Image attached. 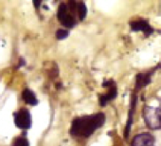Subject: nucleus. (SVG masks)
<instances>
[{
	"mask_svg": "<svg viewBox=\"0 0 161 146\" xmlns=\"http://www.w3.org/2000/svg\"><path fill=\"white\" fill-rule=\"evenodd\" d=\"M105 122V115L99 112L93 115L77 117L73 120L69 133L73 138H87Z\"/></svg>",
	"mask_w": 161,
	"mask_h": 146,
	"instance_id": "nucleus-1",
	"label": "nucleus"
},
{
	"mask_svg": "<svg viewBox=\"0 0 161 146\" xmlns=\"http://www.w3.org/2000/svg\"><path fill=\"white\" fill-rule=\"evenodd\" d=\"M142 116L146 125L152 130L161 129V108L150 105H144Z\"/></svg>",
	"mask_w": 161,
	"mask_h": 146,
	"instance_id": "nucleus-2",
	"label": "nucleus"
},
{
	"mask_svg": "<svg viewBox=\"0 0 161 146\" xmlns=\"http://www.w3.org/2000/svg\"><path fill=\"white\" fill-rule=\"evenodd\" d=\"M57 18L63 26L68 29L75 27V25L77 24L75 15L71 14V12L67 7V4L65 3H61L59 5L58 12H57Z\"/></svg>",
	"mask_w": 161,
	"mask_h": 146,
	"instance_id": "nucleus-3",
	"label": "nucleus"
},
{
	"mask_svg": "<svg viewBox=\"0 0 161 146\" xmlns=\"http://www.w3.org/2000/svg\"><path fill=\"white\" fill-rule=\"evenodd\" d=\"M103 87L107 88L108 91L104 94L100 95L99 97V103L102 107H104L107 104L115 100L118 96V87L116 85V82L113 80H106L103 83Z\"/></svg>",
	"mask_w": 161,
	"mask_h": 146,
	"instance_id": "nucleus-4",
	"label": "nucleus"
},
{
	"mask_svg": "<svg viewBox=\"0 0 161 146\" xmlns=\"http://www.w3.org/2000/svg\"><path fill=\"white\" fill-rule=\"evenodd\" d=\"M15 125L23 130H28L31 126V116L28 109L22 108L17 111L14 115Z\"/></svg>",
	"mask_w": 161,
	"mask_h": 146,
	"instance_id": "nucleus-5",
	"label": "nucleus"
},
{
	"mask_svg": "<svg viewBox=\"0 0 161 146\" xmlns=\"http://www.w3.org/2000/svg\"><path fill=\"white\" fill-rule=\"evenodd\" d=\"M157 69V66L153 67L152 69L146 71V72H141L138 73L136 76V85H135V91L134 92H137L138 90L142 89L143 87H147L148 85L151 84L152 82V77L153 75V73L155 72V70Z\"/></svg>",
	"mask_w": 161,
	"mask_h": 146,
	"instance_id": "nucleus-6",
	"label": "nucleus"
},
{
	"mask_svg": "<svg viewBox=\"0 0 161 146\" xmlns=\"http://www.w3.org/2000/svg\"><path fill=\"white\" fill-rule=\"evenodd\" d=\"M155 139L150 133L143 132L134 137L131 142V146H154Z\"/></svg>",
	"mask_w": 161,
	"mask_h": 146,
	"instance_id": "nucleus-7",
	"label": "nucleus"
},
{
	"mask_svg": "<svg viewBox=\"0 0 161 146\" xmlns=\"http://www.w3.org/2000/svg\"><path fill=\"white\" fill-rule=\"evenodd\" d=\"M130 28L133 31H141L146 37H149L153 32V29L151 27L149 22L143 19L130 22Z\"/></svg>",
	"mask_w": 161,
	"mask_h": 146,
	"instance_id": "nucleus-8",
	"label": "nucleus"
},
{
	"mask_svg": "<svg viewBox=\"0 0 161 146\" xmlns=\"http://www.w3.org/2000/svg\"><path fill=\"white\" fill-rule=\"evenodd\" d=\"M137 104V95L136 92L132 93L131 96V102H130V109L128 112V118H127V122H126V126H125V131H124V137L127 139L131 131V127H132V123H133V120H134V113L136 110V106Z\"/></svg>",
	"mask_w": 161,
	"mask_h": 146,
	"instance_id": "nucleus-9",
	"label": "nucleus"
},
{
	"mask_svg": "<svg viewBox=\"0 0 161 146\" xmlns=\"http://www.w3.org/2000/svg\"><path fill=\"white\" fill-rule=\"evenodd\" d=\"M22 98L25 101L26 104H31V105H36L38 104V100L36 95L34 94V92L29 88L24 89L23 93H22Z\"/></svg>",
	"mask_w": 161,
	"mask_h": 146,
	"instance_id": "nucleus-10",
	"label": "nucleus"
},
{
	"mask_svg": "<svg viewBox=\"0 0 161 146\" xmlns=\"http://www.w3.org/2000/svg\"><path fill=\"white\" fill-rule=\"evenodd\" d=\"M87 14V8L85 2H78V17L80 21H83Z\"/></svg>",
	"mask_w": 161,
	"mask_h": 146,
	"instance_id": "nucleus-11",
	"label": "nucleus"
},
{
	"mask_svg": "<svg viewBox=\"0 0 161 146\" xmlns=\"http://www.w3.org/2000/svg\"><path fill=\"white\" fill-rule=\"evenodd\" d=\"M12 146H30V142L25 137H18L14 140Z\"/></svg>",
	"mask_w": 161,
	"mask_h": 146,
	"instance_id": "nucleus-12",
	"label": "nucleus"
},
{
	"mask_svg": "<svg viewBox=\"0 0 161 146\" xmlns=\"http://www.w3.org/2000/svg\"><path fill=\"white\" fill-rule=\"evenodd\" d=\"M69 35V31L67 30H64V29H59L56 31V38L58 40H64L65 39L67 36Z\"/></svg>",
	"mask_w": 161,
	"mask_h": 146,
	"instance_id": "nucleus-13",
	"label": "nucleus"
},
{
	"mask_svg": "<svg viewBox=\"0 0 161 146\" xmlns=\"http://www.w3.org/2000/svg\"><path fill=\"white\" fill-rule=\"evenodd\" d=\"M33 5L38 9V8H39V6L41 5V2H36V1H34V2H33Z\"/></svg>",
	"mask_w": 161,
	"mask_h": 146,
	"instance_id": "nucleus-14",
	"label": "nucleus"
},
{
	"mask_svg": "<svg viewBox=\"0 0 161 146\" xmlns=\"http://www.w3.org/2000/svg\"><path fill=\"white\" fill-rule=\"evenodd\" d=\"M159 107L161 108V101H160V105H159Z\"/></svg>",
	"mask_w": 161,
	"mask_h": 146,
	"instance_id": "nucleus-15",
	"label": "nucleus"
}]
</instances>
